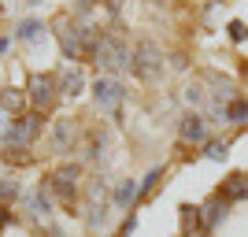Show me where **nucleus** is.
Returning <instances> with one entry per match:
<instances>
[{"label":"nucleus","mask_w":248,"mask_h":237,"mask_svg":"<svg viewBox=\"0 0 248 237\" xmlns=\"http://www.w3.org/2000/svg\"><path fill=\"white\" fill-rule=\"evenodd\" d=\"M45 130V115L41 111H30V115H19V119H11L8 130L0 134V144L8 148V152H26Z\"/></svg>","instance_id":"nucleus-1"},{"label":"nucleus","mask_w":248,"mask_h":237,"mask_svg":"<svg viewBox=\"0 0 248 237\" xmlns=\"http://www.w3.org/2000/svg\"><path fill=\"white\" fill-rule=\"evenodd\" d=\"M130 56H134V48L126 41H119V37H111V33H100L93 45V52H89V60L100 67V71H123V67H130Z\"/></svg>","instance_id":"nucleus-2"},{"label":"nucleus","mask_w":248,"mask_h":237,"mask_svg":"<svg viewBox=\"0 0 248 237\" xmlns=\"http://www.w3.org/2000/svg\"><path fill=\"white\" fill-rule=\"evenodd\" d=\"M130 71H134L137 78H145V82H155V78L163 74V52L155 48L152 41H141L134 48V56H130Z\"/></svg>","instance_id":"nucleus-3"},{"label":"nucleus","mask_w":248,"mask_h":237,"mask_svg":"<svg viewBox=\"0 0 248 237\" xmlns=\"http://www.w3.org/2000/svg\"><path fill=\"white\" fill-rule=\"evenodd\" d=\"M93 96L111 119H123V104H126L130 93H126V85L119 82V78H100V82L93 85Z\"/></svg>","instance_id":"nucleus-4"},{"label":"nucleus","mask_w":248,"mask_h":237,"mask_svg":"<svg viewBox=\"0 0 248 237\" xmlns=\"http://www.w3.org/2000/svg\"><path fill=\"white\" fill-rule=\"evenodd\" d=\"M26 93H30V104L33 111H48L56 96H60V82H56V74H30V85H26Z\"/></svg>","instance_id":"nucleus-5"},{"label":"nucleus","mask_w":248,"mask_h":237,"mask_svg":"<svg viewBox=\"0 0 248 237\" xmlns=\"http://www.w3.org/2000/svg\"><path fill=\"white\" fill-rule=\"evenodd\" d=\"M78 174H82V167L78 163H63V167H56L48 174V189L60 200H67V204H74V196H78Z\"/></svg>","instance_id":"nucleus-6"},{"label":"nucleus","mask_w":248,"mask_h":237,"mask_svg":"<svg viewBox=\"0 0 248 237\" xmlns=\"http://www.w3.org/2000/svg\"><path fill=\"white\" fill-rule=\"evenodd\" d=\"M178 137L186 144H207V119L200 111H189L182 123H178Z\"/></svg>","instance_id":"nucleus-7"},{"label":"nucleus","mask_w":248,"mask_h":237,"mask_svg":"<svg viewBox=\"0 0 248 237\" xmlns=\"http://www.w3.org/2000/svg\"><path fill=\"white\" fill-rule=\"evenodd\" d=\"M226 211H230V200L222 193H215L211 200H204L200 204V230H215L222 219H226Z\"/></svg>","instance_id":"nucleus-8"},{"label":"nucleus","mask_w":248,"mask_h":237,"mask_svg":"<svg viewBox=\"0 0 248 237\" xmlns=\"http://www.w3.org/2000/svg\"><path fill=\"white\" fill-rule=\"evenodd\" d=\"M56 82H60V93H63V96H78V93L85 89V74L74 71V67H67V71H63Z\"/></svg>","instance_id":"nucleus-9"},{"label":"nucleus","mask_w":248,"mask_h":237,"mask_svg":"<svg viewBox=\"0 0 248 237\" xmlns=\"http://www.w3.org/2000/svg\"><path fill=\"white\" fill-rule=\"evenodd\" d=\"M222 196H226V200H248V174H233L226 186H222Z\"/></svg>","instance_id":"nucleus-10"},{"label":"nucleus","mask_w":248,"mask_h":237,"mask_svg":"<svg viewBox=\"0 0 248 237\" xmlns=\"http://www.w3.org/2000/svg\"><path fill=\"white\" fill-rule=\"evenodd\" d=\"M71 137H74V123H71V119H60L56 130H52V144L63 152V148H71Z\"/></svg>","instance_id":"nucleus-11"},{"label":"nucleus","mask_w":248,"mask_h":237,"mask_svg":"<svg viewBox=\"0 0 248 237\" xmlns=\"http://www.w3.org/2000/svg\"><path fill=\"white\" fill-rule=\"evenodd\" d=\"M137 196H141V186H137V182H123V186L115 189V204L119 207H134Z\"/></svg>","instance_id":"nucleus-12"},{"label":"nucleus","mask_w":248,"mask_h":237,"mask_svg":"<svg viewBox=\"0 0 248 237\" xmlns=\"http://www.w3.org/2000/svg\"><path fill=\"white\" fill-rule=\"evenodd\" d=\"M22 108V96L19 89H0V111H8L11 119H15V111Z\"/></svg>","instance_id":"nucleus-13"},{"label":"nucleus","mask_w":248,"mask_h":237,"mask_svg":"<svg viewBox=\"0 0 248 237\" xmlns=\"http://www.w3.org/2000/svg\"><path fill=\"white\" fill-rule=\"evenodd\" d=\"M15 196H19V178L0 174V204H11Z\"/></svg>","instance_id":"nucleus-14"},{"label":"nucleus","mask_w":248,"mask_h":237,"mask_svg":"<svg viewBox=\"0 0 248 237\" xmlns=\"http://www.w3.org/2000/svg\"><path fill=\"white\" fill-rule=\"evenodd\" d=\"M226 123H233V126H245L248 123V100H233L226 108Z\"/></svg>","instance_id":"nucleus-15"},{"label":"nucleus","mask_w":248,"mask_h":237,"mask_svg":"<svg viewBox=\"0 0 248 237\" xmlns=\"http://www.w3.org/2000/svg\"><path fill=\"white\" fill-rule=\"evenodd\" d=\"M37 33H41V22L37 19H22L19 26H15V37H19V41H33Z\"/></svg>","instance_id":"nucleus-16"},{"label":"nucleus","mask_w":248,"mask_h":237,"mask_svg":"<svg viewBox=\"0 0 248 237\" xmlns=\"http://www.w3.org/2000/svg\"><path fill=\"white\" fill-rule=\"evenodd\" d=\"M30 211H33V215H37V219H48V211H52V200H48V196H45V189H37V193H33L30 196Z\"/></svg>","instance_id":"nucleus-17"},{"label":"nucleus","mask_w":248,"mask_h":237,"mask_svg":"<svg viewBox=\"0 0 248 237\" xmlns=\"http://www.w3.org/2000/svg\"><path fill=\"white\" fill-rule=\"evenodd\" d=\"M204 148H207V159H226V148H230V144L226 141H207Z\"/></svg>","instance_id":"nucleus-18"},{"label":"nucleus","mask_w":248,"mask_h":237,"mask_svg":"<svg viewBox=\"0 0 248 237\" xmlns=\"http://www.w3.org/2000/svg\"><path fill=\"white\" fill-rule=\"evenodd\" d=\"M182 222H186V226H200V207L186 204V207H182Z\"/></svg>","instance_id":"nucleus-19"},{"label":"nucleus","mask_w":248,"mask_h":237,"mask_svg":"<svg viewBox=\"0 0 248 237\" xmlns=\"http://www.w3.org/2000/svg\"><path fill=\"white\" fill-rule=\"evenodd\" d=\"M245 37H248L245 22H230V41H245Z\"/></svg>","instance_id":"nucleus-20"},{"label":"nucleus","mask_w":248,"mask_h":237,"mask_svg":"<svg viewBox=\"0 0 248 237\" xmlns=\"http://www.w3.org/2000/svg\"><path fill=\"white\" fill-rule=\"evenodd\" d=\"M159 174H163V171H159V167H152V171H148V178L141 182V193H148V189H152L155 182H159Z\"/></svg>","instance_id":"nucleus-21"},{"label":"nucleus","mask_w":248,"mask_h":237,"mask_svg":"<svg viewBox=\"0 0 248 237\" xmlns=\"http://www.w3.org/2000/svg\"><path fill=\"white\" fill-rule=\"evenodd\" d=\"M186 100L189 104H204V89H200V85H189V89H186Z\"/></svg>","instance_id":"nucleus-22"},{"label":"nucleus","mask_w":248,"mask_h":237,"mask_svg":"<svg viewBox=\"0 0 248 237\" xmlns=\"http://www.w3.org/2000/svg\"><path fill=\"white\" fill-rule=\"evenodd\" d=\"M8 222H11V211H4V204H0V230L8 226Z\"/></svg>","instance_id":"nucleus-23"},{"label":"nucleus","mask_w":248,"mask_h":237,"mask_svg":"<svg viewBox=\"0 0 248 237\" xmlns=\"http://www.w3.org/2000/svg\"><path fill=\"white\" fill-rule=\"evenodd\" d=\"M4 48H8V37H0V52H4Z\"/></svg>","instance_id":"nucleus-24"},{"label":"nucleus","mask_w":248,"mask_h":237,"mask_svg":"<svg viewBox=\"0 0 248 237\" xmlns=\"http://www.w3.org/2000/svg\"><path fill=\"white\" fill-rule=\"evenodd\" d=\"M52 237H63V234H60V230H52Z\"/></svg>","instance_id":"nucleus-25"},{"label":"nucleus","mask_w":248,"mask_h":237,"mask_svg":"<svg viewBox=\"0 0 248 237\" xmlns=\"http://www.w3.org/2000/svg\"><path fill=\"white\" fill-rule=\"evenodd\" d=\"M82 4H93V0H82Z\"/></svg>","instance_id":"nucleus-26"},{"label":"nucleus","mask_w":248,"mask_h":237,"mask_svg":"<svg viewBox=\"0 0 248 237\" xmlns=\"http://www.w3.org/2000/svg\"><path fill=\"white\" fill-rule=\"evenodd\" d=\"M245 74H248V63H245Z\"/></svg>","instance_id":"nucleus-27"},{"label":"nucleus","mask_w":248,"mask_h":237,"mask_svg":"<svg viewBox=\"0 0 248 237\" xmlns=\"http://www.w3.org/2000/svg\"><path fill=\"white\" fill-rule=\"evenodd\" d=\"M193 237H204V234H193Z\"/></svg>","instance_id":"nucleus-28"},{"label":"nucleus","mask_w":248,"mask_h":237,"mask_svg":"<svg viewBox=\"0 0 248 237\" xmlns=\"http://www.w3.org/2000/svg\"><path fill=\"white\" fill-rule=\"evenodd\" d=\"M33 4H37V0H33Z\"/></svg>","instance_id":"nucleus-29"}]
</instances>
